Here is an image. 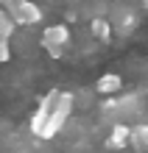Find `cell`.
<instances>
[{
	"label": "cell",
	"instance_id": "obj_1",
	"mask_svg": "<svg viewBox=\"0 0 148 153\" xmlns=\"http://www.w3.org/2000/svg\"><path fill=\"white\" fill-rule=\"evenodd\" d=\"M70 114H73V95L70 92H59L56 103H53V109H50V117H48V123H45V128L39 134V139H53L64 125H67Z\"/></svg>",
	"mask_w": 148,
	"mask_h": 153
},
{
	"label": "cell",
	"instance_id": "obj_2",
	"mask_svg": "<svg viewBox=\"0 0 148 153\" xmlns=\"http://www.w3.org/2000/svg\"><path fill=\"white\" fill-rule=\"evenodd\" d=\"M6 14L11 17L14 25H36L42 20V8L36 3H28V0H8Z\"/></svg>",
	"mask_w": 148,
	"mask_h": 153
},
{
	"label": "cell",
	"instance_id": "obj_5",
	"mask_svg": "<svg viewBox=\"0 0 148 153\" xmlns=\"http://www.w3.org/2000/svg\"><path fill=\"white\" fill-rule=\"evenodd\" d=\"M137 22H140V17H137V11H128V8H117V11L112 14V31H117L120 36H128Z\"/></svg>",
	"mask_w": 148,
	"mask_h": 153
},
{
	"label": "cell",
	"instance_id": "obj_3",
	"mask_svg": "<svg viewBox=\"0 0 148 153\" xmlns=\"http://www.w3.org/2000/svg\"><path fill=\"white\" fill-rule=\"evenodd\" d=\"M70 42V31L67 25H50L42 31V48L50 53V59H62L64 56V45Z\"/></svg>",
	"mask_w": 148,
	"mask_h": 153
},
{
	"label": "cell",
	"instance_id": "obj_8",
	"mask_svg": "<svg viewBox=\"0 0 148 153\" xmlns=\"http://www.w3.org/2000/svg\"><path fill=\"white\" fill-rule=\"evenodd\" d=\"M120 86H123V81H120V75H115V73L101 75V78H98V84H95V89H98L101 95H115Z\"/></svg>",
	"mask_w": 148,
	"mask_h": 153
},
{
	"label": "cell",
	"instance_id": "obj_10",
	"mask_svg": "<svg viewBox=\"0 0 148 153\" xmlns=\"http://www.w3.org/2000/svg\"><path fill=\"white\" fill-rule=\"evenodd\" d=\"M128 145L137 148V150H148V123H140L131 128V139H128Z\"/></svg>",
	"mask_w": 148,
	"mask_h": 153
},
{
	"label": "cell",
	"instance_id": "obj_7",
	"mask_svg": "<svg viewBox=\"0 0 148 153\" xmlns=\"http://www.w3.org/2000/svg\"><path fill=\"white\" fill-rule=\"evenodd\" d=\"M128 139H131V125L115 123V128L109 131V137H106V148L109 150H123L128 145Z\"/></svg>",
	"mask_w": 148,
	"mask_h": 153
},
{
	"label": "cell",
	"instance_id": "obj_4",
	"mask_svg": "<svg viewBox=\"0 0 148 153\" xmlns=\"http://www.w3.org/2000/svg\"><path fill=\"white\" fill-rule=\"evenodd\" d=\"M56 97H59V89H50V95H45L42 103H39V109L34 111V117H31V131L36 134V137L42 134L45 123H48V117H50V109H53V103H56Z\"/></svg>",
	"mask_w": 148,
	"mask_h": 153
},
{
	"label": "cell",
	"instance_id": "obj_9",
	"mask_svg": "<svg viewBox=\"0 0 148 153\" xmlns=\"http://www.w3.org/2000/svg\"><path fill=\"white\" fill-rule=\"evenodd\" d=\"M89 31H92V36H95V39L109 42V36H112V22H109V20H104V17H92Z\"/></svg>",
	"mask_w": 148,
	"mask_h": 153
},
{
	"label": "cell",
	"instance_id": "obj_6",
	"mask_svg": "<svg viewBox=\"0 0 148 153\" xmlns=\"http://www.w3.org/2000/svg\"><path fill=\"white\" fill-rule=\"evenodd\" d=\"M11 33H14V22H11V17L0 8V61L11 59V45H8Z\"/></svg>",
	"mask_w": 148,
	"mask_h": 153
}]
</instances>
